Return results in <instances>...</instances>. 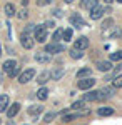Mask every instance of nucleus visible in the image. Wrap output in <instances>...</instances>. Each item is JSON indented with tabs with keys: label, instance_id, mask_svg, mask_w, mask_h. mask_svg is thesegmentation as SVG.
I'll return each mask as SVG.
<instances>
[{
	"label": "nucleus",
	"instance_id": "31",
	"mask_svg": "<svg viewBox=\"0 0 122 125\" xmlns=\"http://www.w3.org/2000/svg\"><path fill=\"white\" fill-rule=\"evenodd\" d=\"M54 118H55V114H54V112H49L47 115L44 117V122H45V124H50Z\"/></svg>",
	"mask_w": 122,
	"mask_h": 125
},
{
	"label": "nucleus",
	"instance_id": "8",
	"mask_svg": "<svg viewBox=\"0 0 122 125\" xmlns=\"http://www.w3.org/2000/svg\"><path fill=\"white\" fill-rule=\"evenodd\" d=\"M104 13H105V9L100 7V5H95L94 9L90 10V19L92 20H99V19H102Z\"/></svg>",
	"mask_w": 122,
	"mask_h": 125
},
{
	"label": "nucleus",
	"instance_id": "44",
	"mask_svg": "<svg viewBox=\"0 0 122 125\" xmlns=\"http://www.w3.org/2000/svg\"><path fill=\"white\" fill-rule=\"evenodd\" d=\"M0 80H2V75H0Z\"/></svg>",
	"mask_w": 122,
	"mask_h": 125
},
{
	"label": "nucleus",
	"instance_id": "15",
	"mask_svg": "<svg viewBox=\"0 0 122 125\" xmlns=\"http://www.w3.org/2000/svg\"><path fill=\"white\" fill-rule=\"evenodd\" d=\"M10 107V98L9 95H0V114H3V112H7V108Z\"/></svg>",
	"mask_w": 122,
	"mask_h": 125
},
{
	"label": "nucleus",
	"instance_id": "3",
	"mask_svg": "<svg viewBox=\"0 0 122 125\" xmlns=\"http://www.w3.org/2000/svg\"><path fill=\"white\" fill-rule=\"evenodd\" d=\"M65 50V45H62V43H59V42H52V43H49L47 47H45V52L47 53H60V52H64Z\"/></svg>",
	"mask_w": 122,
	"mask_h": 125
},
{
	"label": "nucleus",
	"instance_id": "41",
	"mask_svg": "<svg viewBox=\"0 0 122 125\" xmlns=\"http://www.w3.org/2000/svg\"><path fill=\"white\" fill-rule=\"evenodd\" d=\"M0 55H2V43H0Z\"/></svg>",
	"mask_w": 122,
	"mask_h": 125
},
{
	"label": "nucleus",
	"instance_id": "35",
	"mask_svg": "<svg viewBox=\"0 0 122 125\" xmlns=\"http://www.w3.org/2000/svg\"><path fill=\"white\" fill-rule=\"evenodd\" d=\"M52 13L55 15L57 19H62V17H64V12H62V10H60V9H55V10H54V12H52Z\"/></svg>",
	"mask_w": 122,
	"mask_h": 125
},
{
	"label": "nucleus",
	"instance_id": "12",
	"mask_svg": "<svg viewBox=\"0 0 122 125\" xmlns=\"http://www.w3.org/2000/svg\"><path fill=\"white\" fill-rule=\"evenodd\" d=\"M114 88H115V87H104V88H100V90H99V94H100V100H104V98H110V97L115 94Z\"/></svg>",
	"mask_w": 122,
	"mask_h": 125
},
{
	"label": "nucleus",
	"instance_id": "17",
	"mask_svg": "<svg viewBox=\"0 0 122 125\" xmlns=\"http://www.w3.org/2000/svg\"><path fill=\"white\" fill-rule=\"evenodd\" d=\"M49 80H52V72H42L40 75H38V78H37V82H38V85H44V83H47Z\"/></svg>",
	"mask_w": 122,
	"mask_h": 125
},
{
	"label": "nucleus",
	"instance_id": "29",
	"mask_svg": "<svg viewBox=\"0 0 122 125\" xmlns=\"http://www.w3.org/2000/svg\"><path fill=\"white\" fill-rule=\"evenodd\" d=\"M110 60H114V62H117V60H122V50H117V52L110 53Z\"/></svg>",
	"mask_w": 122,
	"mask_h": 125
},
{
	"label": "nucleus",
	"instance_id": "21",
	"mask_svg": "<svg viewBox=\"0 0 122 125\" xmlns=\"http://www.w3.org/2000/svg\"><path fill=\"white\" fill-rule=\"evenodd\" d=\"M97 114L102 115V117H109V115H112V114H114V110L110 108V107H100V108L97 110Z\"/></svg>",
	"mask_w": 122,
	"mask_h": 125
},
{
	"label": "nucleus",
	"instance_id": "6",
	"mask_svg": "<svg viewBox=\"0 0 122 125\" xmlns=\"http://www.w3.org/2000/svg\"><path fill=\"white\" fill-rule=\"evenodd\" d=\"M95 83V80L94 78H90V77H87V78H80L79 82H77V87L80 88V90H89V88H92Z\"/></svg>",
	"mask_w": 122,
	"mask_h": 125
},
{
	"label": "nucleus",
	"instance_id": "40",
	"mask_svg": "<svg viewBox=\"0 0 122 125\" xmlns=\"http://www.w3.org/2000/svg\"><path fill=\"white\" fill-rule=\"evenodd\" d=\"M117 37H119V39L122 40V30H119V35H117Z\"/></svg>",
	"mask_w": 122,
	"mask_h": 125
},
{
	"label": "nucleus",
	"instance_id": "18",
	"mask_svg": "<svg viewBox=\"0 0 122 125\" xmlns=\"http://www.w3.org/2000/svg\"><path fill=\"white\" fill-rule=\"evenodd\" d=\"M99 0H80V7L82 9H87V10H92L97 5Z\"/></svg>",
	"mask_w": 122,
	"mask_h": 125
},
{
	"label": "nucleus",
	"instance_id": "5",
	"mask_svg": "<svg viewBox=\"0 0 122 125\" xmlns=\"http://www.w3.org/2000/svg\"><path fill=\"white\" fill-rule=\"evenodd\" d=\"M34 77H35V70H34V68H27L25 72H22L19 75V82L20 83H27V82H30Z\"/></svg>",
	"mask_w": 122,
	"mask_h": 125
},
{
	"label": "nucleus",
	"instance_id": "24",
	"mask_svg": "<svg viewBox=\"0 0 122 125\" xmlns=\"http://www.w3.org/2000/svg\"><path fill=\"white\" fill-rule=\"evenodd\" d=\"M47 97H49V90L45 88V87L38 88V92H37V98L38 100H47Z\"/></svg>",
	"mask_w": 122,
	"mask_h": 125
},
{
	"label": "nucleus",
	"instance_id": "32",
	"mask_svg": "<svg viewBox=\"0 0 122 125\" xmlns=\"http://www.w3.org/2000/svg\"><path fill=\"white\" fill-rule=\"evenodd\" d=\"M112 25H114V20H112V19H107V20H104L102 29H110Z\"/></svg>",
	"mask_w": 122,
	"mask_h": 125
},
{
	"label": "nucleus",
	"instance_id": "27",
	"mask_svg": "<svg viewBox=\"0 0 122 125\" xmlns=\"http://www.w3.org/2000/svg\"><path fill=\"white\" fill-rule=\"evenodd\" d=\"M62 39L67 40V42L72 39V29H65L64 30V32H62Z\"/></svg>",
	"mask_w": 122,
	"mask_h": 125
},
{
	"label": "nucleus",
	"instance_id": "16",
	"mask_svg": "<svg viewBox=\"0 0 122 125\" xmlns=\"http://www.w3.org/2000/svg\"><path fill=\"white\" fill-rule=\"evenodd\" d=\"M15 67H17V62H15L13 58H10V60H7V62H3V65H2V68H3L5 73H10Z\"/></svg>",
	"mask_w": 122,
	"mask_h": 125
},
{
	"label": "nucleus",
	"instance_id": "9",
	"mask_svg": "<svg viewBox=\"0 0 122 125\" xmlns=\"http://www.w3.org/2000/svg\"><path fill=\"white\" fill-rule=\"evenodd\" d=\"M87 47H89V39L87 37H79L74 42V48H77V50H85Z\"/></svg>",
	"mask_w": 122,
	"mask_h": 125
},
{
	"label": "nucleus",
	"instance_id": "28",
	"mask_svg": "<svg viewBox=\"0 0 122 125\" xmlns=\"http://www.w3.org/2000/svg\"><path fill=\"white\" fill-rule=\"evenodd\" d=\"M62 32H64L62 29H57L55 32H54V35H52V40H54V42H59V40L62 39Z\"/></svg>",
	"mask_w": 122,
	"mask_h": 125
},
{
	"label": "nucleus",
	"instance_id": "37",
	"mask_svg": "<svg viewBox=\"0 0 122 125\" xmlns=\"http://www.w3.org/2000/svg\"><path fill=\"white\" fill-rule=\"evenodd\" d=\"M50 0H37V5L38 7H44V5H49Z\"/></svg>",
	"mask_w": 122,
	"mask_h": 125
},
{
	"label": "nucleus",
	"instance_id": "39",
	"mask_svg": "<svg viewBox=\"0 0 122 125\" xmlns=\"http://www.w3.org/2000/svg\"><path fill=\"white\" fill-rule=\"evenodd\" d=\"M104 2H105V3H107V5H110V3H112L114 0H104Z\"/></svg>",
	"mask_w": 122,
	"mask_h": 125
},
{
	"label": "nucleus",
	"instance_id": "33",
	"mask_svg": "<svg viewBox=\"0 0 122 125\" xmlns=\"http://www.w3.org/2000/svg\"><path fill=\"white\" fill-rule=\"evenodd\" d=\"M27 15H28V12H27L25 9H22V10L19 12V13H17V17H19L20 20H25V19H27Z\"/></svg>",
	"mask_w": 122,
	"mask_h": 125
},
{
	"label": "nucleus",
	"instance_id": "13",
	"mask_svg": "<svg viewBox=\"0 0 122 125\" xmlns=\"http://www.w3.org/2000/svg\"><path fill=\"white\" fill-rule=\"evenodd\" d=\"M97 70H100V72H110L112 70L110 60H99L97 62Z\"/></svg>",
	"mask_w": 122,
	"mask_h": 125
},
{
	"label": "nucleus",
	"instance_id": "34",
	"mask_svg": "<svg viewBox=\"0 0 122 125\" xmlns=\"http://www.w3.org/2000/svg\"><path fill=\"white\" fill-rule=\"evenodd\" d=\"M17 75H20V68H19V67H15V68H13V70L9 73V77H12V78L17 77Z\"/></svg>",
	"mask_w": 122,
	"mask_h": 125
},
{
	"label": "nucleus",
	"instance_id": "19",
	"mask_svg": "<svg viewBox=\"0 0 122 125\" xmlns=\"http://www.w3.org/2000/svg\"><path fill=\"white\" fill-rule=\"evenodd\" d=\"M42 112H44V107H42V105H32L30 108H28V114H30L32 117H37V115H40Z\"/></svg>",
	"mask_w": 122,
	"mask_h": 125
},
{
	"label": "nucleus",
	"instance_id": "22",
	"mask_svg": "<svg viewBox=\"0 0 122 125\" xmlns=\"http://www.w3.org/2000/svg\"><path fill=\"white\" fill-rule=\"evenodd\" d=\"M64 75H65V70L64 68H57V70L52 72V80H60Z\"/></svg>",
	"mask_w": 122,
	"mask_h": 125
},
{
	"label": "nucleus",
	"instance_id": "42",
	"mask_svg": "<svg viewBox=\"0 0 122 125\" xmlns=\"http://www.w3.org/2000/svg\"><path fill=\"white\" fill-rule=\"evenodd\" d=\"M65 2H67V3H70V2H74V0H65Z\"/></svg>",
	"mask_w": 122,
	"mask_h": 125
},
{
	"label": "nucleus",
	"instance_id": "25",
	"mask_svg": "<svg viewBox=\"0 0 122 125\" xmlns=\"http://www.w3.org/2000/svg\"><path fill=\"white\" fill-rule=\"evenodd\" d=\"M82 52H84V50H77V48H72L69 53H70V57H72V58H75V60H77V58H82V57H84V53H82Z\"/></svg>",
	"mask_w": 122,
	"mask_h": 125
},
{
	"label": "nucleus",
	"instance_id": "2",
	"mask_svg": "<svg viewBox=\"0 0 122 125\" xmlns=\"http://www.w3.org/2000/svg\"><path fill=\"white\" fill-rule=\"evenodd\" d=\"M35 37L34 39L37 40V42H40V43H44L45 40H47V27L45 25H38V27H35Z\"/></svg>",
	"mask_w": 122,
	"mask_h": 125
},
{
	"label": "nucleus",
	"instance_id": "43",
	"mask_svg": "<svg viewBox=\"0 0 122 125\" xmlns=\"http://www.w3.org/2000/svg\"><path fill=\"white\" fill-rule=\"evenodd\" d=\"M117 2H121V3H122V0H117Z\"/></svg>",
	"mask_w": 122,
	"mask_h": 125
},
{
	"label": "nucleus",
	"instance_id": "10",
	"mask_svg": "<svg viewBox=\"0 0 122 125\" xmlns=\"http://www.w3.org/2000/svg\"><path fill=\"white\" fill-rule=\"evenodd\" d=\"M82 100H85V102H95V100H100V94H99V90L87 92V94H84Z\"/></svg>",
	"mask_w": 122,
	"mask_h": 125
},
{
	"label": "nucleus",
	"instance_id": "36",
	"mask_svg": "<svg viewBox=\"0 0 122 125\" xmlns=\"http://www.w3.org/2000/svg\"><path fill=\"white\" fill-rule=\"evenodd\" d=\"M44 25H45L47 29H54V27H55V22H54V20H49V22L44 23Z\"/></svg>",
	"mask_w": 122,
	"mask_h": 125
},
{
	"label": "nucleus",
	"instance_id": "11",
	"mask_svg": "<svg viewBox=\"0 0 122 125\" xmlns=\"http://www.w3.org/2000/svg\"><path fill=\"white\" fill-rule=\"evenodd\" d=\"M34 58H35V62H38V63H49L52 60L50 53H47V52H38V53H35Z\"/></svg>",
	"mask_w": 122,
	"mask_h": 125
},
{
	"label": "nucleus",
	"instance_id": "26",
	"mask_svg": "<svg viewBox=\"0 0 122 125\" xmlns=\"http://www.w3.org/2000/svg\"><path fill=\"white\" fill-rule=\"evenodd\" d=\"M112 87H115V88H122V75H117V77L112 80Z\"/></svg>",
	"mask_w": 122,
	"mask_h": 125
},
{
	"label": "nucleus",
	"instance_id": "7",
	"mask_svg": "<svg viewBox=\"0 0 122 125\" xmlns=\"http://www.w3.org/2000/svg\"><path fill=\"white\" fill-rule=\"evenodd\" d=\"M70 23H72V27H75V29H82V27H85V22L84 19L79 15V13H74V15H70Z\"/></svg>",
	"mask_w": 122,
	"mask_h": 125
},
{
	"label": "nucleus",
	"instance_id": "38",
	"mask_svg": "<svg viewBox=\"0 0 122 125\" xmlns=\"http://www.w3.org/2000/svg\"><path fill=\"white\" fill-rule=\"evenodd\" d=\"M22 5L25 7V5H28V0H22Z\"/></svg>",
	"mask_w": 122,
	"mask_h": 125
},
{
	"label": "nucleus",
	"instance_id": "14",
	"mask_svg": "<svg viewBox=\"0 0 122 125\" xmlns=\"http://www.w3.org/2000/svg\"><path fill=\"white\" fill-rule=\"evenodd\" d=\"M19 112H20V104L15 102V104H12V105L7 108V117H9V118H13Z\"/></svg>",
	"mask_w": 122,
	"mask_h": 125
},
{
	"label": "nucleus",
	"instance_id": "1",
	"mask_svg": "<svg viewBox=\"0 0 122 125\" xmlns=\"http://www.w3.org/2000/svg\"><path fill=\"white\" fill-rule=\"evenodd\" d=\"M20 43H22V47L30 50V48L34 47V43H35V39L28 33V32H24L22 35H20Z\"/></svg>",
	"mask_w": 122,
	"mask_h": 125
},
{
	"label": "nucleus",
	"instance_id": "4",
	"mask_svg": "<svg viewBox=\"0 0 122 125\" xmlns=\"http://www.w3.org/2000/svg\"><path fill=\"white\" fill-rule=\"evenodd\" d=\"M89 114V110L84 108V110H79V112H75V114H65V115L62 117V122H72L75 118H80V117H84Z\"/></svg>",
	"mask_w": 122,
	"mask_h": 125
},
{
	"label": "nucleus",
	"instance_id": "30",
	"mask_svg": "<svg viewBox=\"0 0 122 125\" xmlns=\"http://www.w3.org/2000/svg\"><path fill=\"white\" fill-rule=\"evenodd\" d=\"M84 107H85V100H79V102H74L72 104V108H75V110H80Z\"/></svg>",
	"mask_w": 122,
	"mask_h": 125
},
{
	"label": "nucleus",
	"instance_id": "23",
	"mask_svg": "<svg viewBox=\"0 0 122 125\" xmlns=\"http://www.w3.org/2000/svg\"><path fill=\"white\" fill-rule=\"evenodd\" d=\"M90 73H92L90 68H80V70L77 72V78H79V80H80V78H87Z\"/></svg>",
	"mask_w": 122,
	"mask_h": 125
},
{
	"label": "nucleus",
	"instance_id": "20",
	"mask_svg": "<svg viewBox=\"0 0 122 125\" xmlns=\"http://www.w3.org/2000/svg\"><path fill=\"white\" fill-rule=\"evenodd\" d=\"M3 12H5V15H7V17H13V15L17 13V12H15V7H13V3H5Z\"/></svg>",
	"mask_w": 122,
	"mask_h": 125
}]
</instances>
